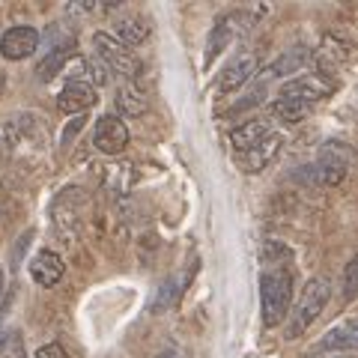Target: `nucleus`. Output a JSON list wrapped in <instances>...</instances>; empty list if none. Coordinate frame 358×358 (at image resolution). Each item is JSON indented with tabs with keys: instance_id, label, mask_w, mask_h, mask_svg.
<instances>
[{
	"instance_id": "1",
	"label": "nucleus",
	"mask_w": 358,
	"mask_h": 358,
	"mask_svg": "<svg viewBox=\"0 0 358 358\" xmlns=\"http://www.w3.org/2000/svg\"><path fill=\"white\" fill-rule=\"evenodd\" d=\"M293 299V275L287 266H268L260 275V317L266 329H275L287 320V308Z\"/></svg>"
},
{
	"instance_id": "2",
	"label": "nucleus",
	"mask_w": 358,
	"mask_h": 358,
	"mask_svg": "<svg viewBox=\"0 0 358 358\" xmlns=\"http://www.w3.org/2000/svg\"><path fill=\"white\" fill-rule=\"evenodd\" d=\"M329 299H331V281H329V278H310V281L305 284V289H301L293 313H289L287 341L301 338V334H305L313 322H317L322 308L329 305Z\"/></svg>"
},
{
	"instance_id": "3",
	"label": "nucleus",
	"mask_w": 358,
	"mask_h": 358,
	"mask_svg": "<svg viewBox=\"0 0 358 358\" xmlns=\"http://www.w3.org/2000/svg\"><path fill=\"white\" fill-rule=\"evenodd\" d=\"M93 54H96V57L102 60L114 75H122V78H126V81H131V84H134V78L141 75V60L134 57V51L126 48L122 42H117V39L110 36V33H105V30L93 33Z\"/></svg>"
},
{
	"instance_id": "4",
	"label": "nucleus",
	"mask_w": 358,
	"mask_h": 358,
	"mask_svg": "<svg viewBox=\"0 0 358 358\" xmlns=\"http://www.w3.org/2000/svg\"><path fill=\"white\" fill-rule=\"evenodd\" d=\"M350 150L343 147V143H326L320 152L317 164L310 167L313 171V179H317L320 185H341L346 171H350Z\"/></svg>"
},
{
	"instance_id": "5",
	"label": "nucleus",
	"mask_w": 358,
	"mask_h": 358,
	"mask_svg": "<svg viewBox=\"0 0 358 358\" xmlns=\"http://www.w3.org/2000/svg\"><path fill=\"white\" fill-rule=\"evenodd\" d=\"M93 147L105 155H120L129 147V126L122 122L117 114H105L96 120V131H93Z\"/></svg>"
},
{
	"instance_id": "6",
	"label": "nucleus",
	"mask_w": 358,
	"mask_h": 358,
	"mask_svg": "<svg viewBox=\"0 0 358 358\" xmlns=\"http://www.w3.org/2000/svg\"><path fill=\"white\" fill-rule=\"evenodd\" d=\"M39 30L30 27V24H15L9 27L3 36H0V54H3L6 60H27L30 54H36L39 48Z\"/></svg>"
},
{
	"instance_id": "7",
	"label": "nucleus",
	"mask_w": 358,
	"mask_h": 358,
	"mask_svg": "<svg viewBox=\"0 0 358 358\" xmlns=\"http://www.w3.org/2000/svg\"><path fill=\"white\" fill-rule=\"evenodd\" d=\"M329 93H331V81H326L322 75H299L281 87L278 99H296V102L313 105V102H320V99H326Z\"/></svg>"
},
{
	"instance_id": "8",
	"label": "nucleus",
	"mask_w": 358,
	"mask_h": 358,
	"mask_svg": "<svg viewBox=\"0 0 358 358\" xmlns=\"http://www.w3.org/2000/svg\"><path fill=\"white\" fill-rule=\"evenodd\" d=\"M251 75H257V57H254L251 51H245V54L233 57V60L221 69V75H218V90H221V93H233V90H239L242 84H248Z\"/></svg>"
},
{
	"instance_id": "9",
	"label": "nucleus",
	"mask_w": 358,
	"mask_h": 358,
	"mask_svg": "<svg viewBox=\"0 0 358 358\" xmlns=\"http://www.w3.org/2000/svg\"><path fill=\"white\" fill-rule=\"evenodd\" d=\"M320 350L326 352H352L358 355V317H350L329 329L320 341Z\"/></svg>"
},
{
	"instance_id": "10",
	"label": "nucleus",
	"mask_w": 358,
	"mask_h": 358,
	"mask_svg": "<svg viewBox=\"0 0 358 358\" xmlns=\"http://www.w3.org/2000/svg\"><path fill=\"white\" fill-rule=\"evenodd\" d=\"M93 105H96V90L90 84H84V81H66V87L57 96V108L63 110V114L81 117L84 110H90Z\"/></svg>"
},
{
	"instance_id": "11",
	"label": "nucleus",
	"mask_w": 358,
	"mask_h": 358,
	"mask_svg": "<svg viewBox=\"0 0 358 358\" xmlns=\"http://www.w3.org/2000/svg\"><path fill=\"white\" fill-rule=\"evenodd\" d=\"M63 272H66V266L60 260V254H54V251H39L30 260V278L39 287H54L63 278Z\"/></svg>"
},
{
	"instance_id": "12",
	"label": "nucleus",
	"mask_w": 358,
	"mask_h": 358,
	"mask_svg": "<svg viewBox=\"0 0 358 358\" xmlns=\"http://www.w3.org/2000/svg\"><path fill=\"white\" fill-rule=\"evenodd\" d=\"M268 134H272V126H268L266 120H248V122H239V126L230 131V143H233V150L242 155V152L254 150L257 143H263Z\"/></svg>"
},
{
	"instance_id": "13",
	"label": "nucleus",
	"mask_w": 358,
	"mask_h": 358,
	"mask_svg": "<svg viewBox=\"0 0 358 358\" xmlns=\"http://www.w3.org/2000/svg\"><path fill=\"white\" fill-rule=\"evenodd\" d=\"M313 60V51L308 48V45H296V48L284 51L281 57H275L272 63H268L266 75L268 78H284V75H296L299 69H305V66Z\"/></svg>"
},
{
	"instance_id": "14",
	"label": "nucleus",
	"mask_w": 358,
	"mask_h": 358,
	"mask_svg": "<svg viewBox=\"0 0 358 358\" xmlns=\"http://www.w3.org/2000/svg\"><path fill=\"white\" fill-rule=\"evenodd\" d=\"M278 150H281V134H275V131H272L263 143H257L254 150L242 152V155H239V162H242V167H245L248 173H260L263 167L272 164V159L278 155Z\"/></svg>"
},
{
	"instance_id": "15",
	"label": "nucleus",
	"mask_w": 358,
	"mask_h": 358,
	"mask_svg": "<svg viewBox=\"0 0 358 358\" xmlns=\"http://www.w3.org/2000/svg\"><path fill=\"white\" fill-rule=\"evenodd\" d=\"M239 21V15L236 13H230V15H221L218 21H215V27H212V33H209V39H206V66L218 57V54L227 48V45L233 42V36H236V24Z\"/></svg>"
},
{
	"instance_id": "16",
	"label": "nucleus",
	"mask_w": 358,
	"mask_h": 358,
	"mask_svg": "<svg viewBox=\"0 0 358 358\" xmlns=\"http://www.w3.org/2000/svg\"><path fill=\"white\" fill-rule=\"evenodd\" d=\"M114 27L117 30L110 33V36H114L117 42H122L126 48H134V45L147 42V36H150V21L143 15H122Z\"/></svg>"
},
{
	"instance_id": "17",
	"label": "nucleus",
	"mask_w": 358,
	"mask_h": 358,
	"mask_svg": "<svg viewBox=\"0 0 358 358\" xmlns=\"http://www.w3.org/2000/svg\"><path fill=\"white\" fill-rule=\"evenodd\" d=\"M114 105H117V117H141L143 110H147V96H143V90L138 84H120L117 87V96H114Z\"/></svg>"
},
{
	"instance_id": "18",
	"label": "nucleus",
	"mask_w": 358,
	"mask_h": 358,
	"mask_svg": "<svg viewBox=\"0 0 358 358\" xmlns=\"http://www.w3.org/2000/svg\"><path fill=\"white\" fill-rule=\"evenodd\" d=\"M69 60H72V42H66V45H57V48H51V51H48V57H45V60L36 66L39 81H51L54 75L66 72V63H69Z\"/></svg>"
},
{
	"instance_id": "19",
	"label": "nucleus",
	"mask_w": 358,
	"mask_h": 358,
	"mask_svg": "<svg viewBox=\"0 0 358 358\" xmlns=\"http://www.w3.org/2000/svg\"><path fill=\"white\" fill-rule=\"evenodd\" d=\"M310 105L305 102H296V99H275L272 105H268V114H272L278 122H287V126H296L308 117Z\"/></svg>"
},
{
	"instance_id": "20",
	"label": "nucleus",
	"mask_w": 358,
	"mask_h": 358,
	"mask_svg": "<svg viewBox=\"0 0 358 358\" xmlns=\"http://www.w3.org/2000/svg\"><path fill=\"white\" fill-rule=\"evenodd\" d=\"M0 358H27L21 331H6L3 334V343H0Z\"/></svg>"
},
{
	"instance_id": "21",
	"label": "nucleus",
	"mask_w": 358,
	"mask_h": 358,
	"mask_svg": "<svg viewBox=\"0 0 358 358\" xmlns=\"http://www.w3.org/2000/svg\"><path fill=\"white\" fill-rule=\"evenodd\" d=\"M343 299H346V301L358 299V254H355L352 260L346 263V268H343Z\"/></svg>"
},
{
	"instance_id": "22",
	"label": "nucleus",
	"mask_w": 358,
	"mask_h": 358,
	"mask_svg": "<svg viewBox=\"0 0 358 358\" xmlns=\"http://www.w3.org/2000/svg\"><path fill=\"white\" fill-rule=\"evenodd\" d=\"M173 299H176V284L173 281H167L162 289H159V299L152 301V310H162V308H171L173 305Z\"/></svg>"
},
{
	"instance_id": "23",
	"label": "nucleus",
	"mask_w": 358,
	"mask_h": 358,
	"mask_svg": "<svg viewBox=\"0 0 358 358\" xmlns=\"http://www.w3.org/2000/svg\"><path fill=\"white\" fill-rule=\"evenodd\" d=\"M36 358H69V355H66V350L60 343H45L36 350Z\"/></svg>"
},
{
	"instance_id": "24",
	"label": "nucleus",
	"mask_w": 358,
	"mask_h": 358,
	"mask_svg": "<svg viewBox=\"0 0 358 358\" xmlns=\"http://www.w3.org/2000/svg\"><path fill=\"white\" fill-rule=\"evenodd\" d=\"M27 242H30V233H21V239H18V245H15V254H13V263H15V266L21 263V254H24Z\"/></svg>"
},
{
	"instance_id": "25",
	"label": "nucleus",
	"mask_w": 358,
	"mask_h": 358,
	"mask_svg": "<svg viewBox=\"0 0 358 358\" xmlns=\"http://www.w3.org/2000/svg\"><path fill=\"white\" fill-rule=\"evenodd\" d=\"M310 358H358V355H352V352H326V350H317Z\"/></svg>"
},
{
	"instance_id": "26",
	"label": "nucleus",
	"mask_w": 358,
	"mask_h": 358,
	"mask_svg": "<svg viewBox=\"0 0 358 358\" xmlns=\"http://www.w3.org/2000/svg\"><path fill=\"white\" fill-rule=\"evenodd\" d=\"M3 293H6V278H3V272H0V301H3Z\"/></svg>"
},
{
	"instance_id": "27",
	"label": "nucleus",
	"mask_w": 358,
	"mask_h": 358,
	"mask_svg": "<svg viewBox=\"0 0 358 358\" xmlns=\"http://www.w3.org/2000/svg\"><path fill=\"white\" fill-rule=\"evenodd\" d=\"M155 358H179V355H176V352H159Z\"/></svg>"
},
{
	"instance_id": "28",
	"label": "nucleus",
	"mask_w": 358,
	"mask_h": 358,
	"mask_svg": "<svg viewBox=\"0 0 358 358\" xmlns=\"http://www.w3.org/2000/svg\"><path fill=\"white\" fill-rule=\"evenodd\" d=\"M0 93H3V72H0Z\"/></svg>"
},
{
	"instance_id": "29",
	"label": "nucleus",
	"mask_w": 358,
	"mask_h": 358,
	"mask_svg": "<svg viewBox=\"0 0 358 358\" xmlns=\"http://www.w3.org/2000/svg\"><path fill=\"white\" fill-rule=\"evenodd\" d=\"M0 334H3V331H0Z\"/></svg>"
}]
</instances>
